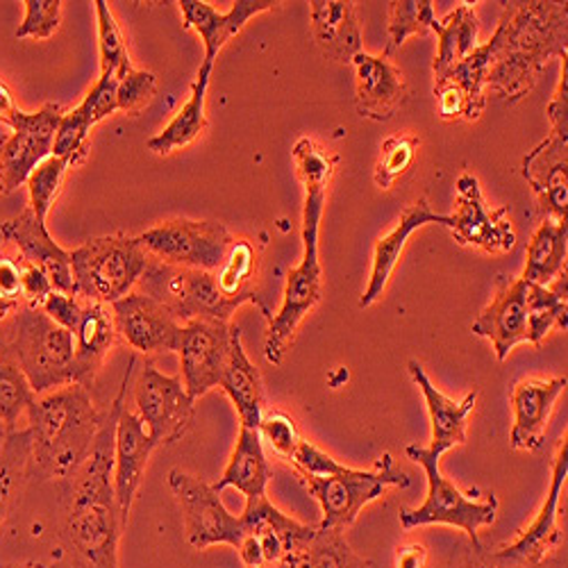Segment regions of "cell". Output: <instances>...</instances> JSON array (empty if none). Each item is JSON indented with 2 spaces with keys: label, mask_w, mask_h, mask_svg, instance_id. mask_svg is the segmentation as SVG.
<instances>
[{
  "label": "cell",
  "mask_w": 568,
  "mask_h": 568,
  "mask_svg": "<svg viewBox=\"0 0 568 568\" xmlns=\"http://www.w3.org/2000/svg\"><path fill=\"white\" fill-rule=\"evenodd\" d=\"M550 134L537 149H532L520 164L524 178L532 186L539 199L541 212L548 219L566 223V203H568V78L566 60L561 64V80L557 84L555 97L548 103Z\"/></svg>",
  "instance_id": "obj_10"
},
{
  "label": "cell",
  "mask_w": 568,
  "mask_h": 568,
  "mask_svg": "<svg viewBox=\"0 0 568 568\" xmlns=\"http://www.w3.org/2000/svg\"><path fill=\"white\" fill-rule=\"evenodd\" d=\"M268 480H271V466L264 453V444L257 430L244 428L242 425L232 457L223 470V478L214 483L212 489L221 494L223 489L234 487L236 491H242L246 496V500H255L266 496Z\"/></svg>",
  "instance_id": "obj_31"
},
{
  "label": "cell",
  "mask_w": 568,
  "mask_h": 568,
  "mask_svg": "<svg viewBox=\"0 0 568 568\" xmlns=\"http://www.w3.org/2000/svg\"><path fill=\"white\" fill-rule=\"evenodd\" d=\"M566 392V375L552 381H520L511 389L514 425L509 442L516 450L537 453L544 446L546 428L557 398Z\"/></svg>",
  "instance_id": "obj_23"
},
{
  "label": "cell",
  "mask_w": 568,
  "mask_h": 568,
  "mask_svg": "<svg viewBox=\"0 0 568 568\" xmlns=\"http://www.w3.org/2000/svg\"><path fill=\"white\" fill-rule=\"evenodd\" d=\"M28 414L30 476L71 483L101 430L103 414L82 385H69L37 396Z\"/></svg>",
  "instance_id": "obj_3"
},
{
  "label": "cell",
  "mask_w": 568,
  "mask_h": 568,
  "mask_svg": "<svg viewBox=\"0 0 568 568\" xmlns=\"http://www.w3.org/2000/svg\"><path fill=\"white\" fill-rule=\"evenodd\" d=\"M255 264H257L255 246L248 240H234L230 251H227V255H225V262L214 273V277H216L219 290H221V294L225 298L240 301L242 305L244 303H255L264 312V316L268 321L273 314L260 301V296L251 290L253 275H255Z\"/></svg>",
  "instance_id": "obj_37"
},
{
  "label": "cell",
  "mask_w": 568,
  "mask_h": 568,
  "mask_svg": "<svg viewBox=\"0 0 568 568\" xmlns=\"http://www.w3.org/2000/svg\"><path fill=\"white\" fill-rule=\"evenodd\" d=\"M130 368L112 407L103 414L101 430L91 446L78 476L71 480V500L64 518V539L78 568H121L119 539L125 526L119 514L112 473H114V433L123 409V396Z\"/></svg>",
  "instance_id": "obj_1"
},
{
  "label": "cell",
  "mask_w": 568,
  "mask_h": 568,
  "mask_svg": "<svg viewBox=\"0 0 568 568\" xmlns=\"http://www.w3.org/2000/svg\"><path fill=\"white\" fill-rule=\"evenodd\" d=\"M17 110H19V108L14 105L12 91L6 87V82H0V123L10 125V119H12V114H14Z\"/></svg>",
  "instance_id": "obj_56"
},
{
  "label": "cell",
  "mask_w": 568,
  "mask_h": 568,
  "mask_svg": "<svg viewBox=\"0 0 568 568\" xmlns=\"http://www.w3.org/2000/svg\"><path fill=\"white\" fill-rule=\"evenodd\" d=\"M257 435L262 439V444L266 442V446L284 462H292L294 453L301 444V433L296 428V423L292 416L282 414V412H271L264 414L260 425H257Z\"/></svg>",
  "instance_id": "obj_47"
},
{
  "label": "cell",
  "mask_w": 568,
  "mask_h": 568,
  "mask_svg": "<svg viewBox=\"0 0 568 568\" xmlns=\"http://www.w3.org/2000/svg\"><path fill=\"white\" fill-rule=\"evenodd\" d=\"M407 457L423 466L425 478H428V496L416 509H400V526L405 530L420 526H455L466 532L473 541V548L483 550L480 528L491 526L498 514L496 494H487L483 500L473 498L470 494H462L455 483L442 476L439 455L423 446H407Z\"/></svg>",
  "instance_id": "obj_7"
},
{
  "label": "cell",
  "mask_w": 568,
  "mask_h": 568,
  "mask_svg": "<svg viewBox=\"0 0 568 568\" xmlns=\"http://www.w3.org/2000/svg\"><path fill=\"white\" fill-rule=\"evenodd\" d=\"M483 89L485 87L478 80L462 78L453 71L435 80V99H437L439 119L448 123L478 121L487 105Z\"/></svg>",
  "instance_id": "obj_38"
},
{
  "label": "cell",
  "mask_w": 568,
  "mask_h": 568,
  "mask_svg": "<svg viewBox=\"0 0 568 568\" xmlns=\"http://www.w3.org/2000/svg\"><path fill=\"white\" fill-rule=\"evenodd\" d=\"M357 75V112L371 121H389L405 103L407 84L385 55L357 53L353 58Z\"/></svg>",
  "instance_id": "obj_25"
},
{
  "label": "cell",
  "mask_w": 568,
  "mask_h": 568,
  "mask_svg": "<svg viewBox=\"0 0 568 568\" xmlns=\"http://www.w3.org/2000/svg\"><path fill=\"white\" fill-rule=\"evenodd\" d=\"M290 464L294 466L298 476L301 473H307V476H318V478L335 476V473L346 468L344 464H339L337 459H333L327 453H323L321 448H316L314 444H310L305 439H301V444L294 453V459Z\"/></svg>",
  "instance_id": "obj_50"
},
{
  "label": "cell",
  "mask_w": 568,
  "mask_h": 568,
  "mask_svg": "<svg viewBox=\"0 0 568 568\" xmlns=\"http://www.w3.org/2000/svg\"><path fill=\"white\" fill-rule=\"evenodd\" d=\"M0 296L21 301V257H0Z\"/></svg>",
  "instance_id": "obj_54"
},
{
  "label": "cell",
  "mask_w": 568,
  "mask_h": 568,
  "mask_svg": "<svg viewBox=\"0 0 568 568\" xmlns=\"http://www.w3.org/2000/svg\"><path fill=\"white\" fill-rule=\"evenodd\" d=\"M34 396L75 385V342L39 307L21 305L0 327Z\"/></svg>",
  "instance_id": "obj_4"
},
{
  "label": "cell",
  "mask_w": 568,
  "mask_h": 568,
  "mask_svg": "<svg viewBox=\"0 0 568 568\" xmlns=\"http://www.w3.org/2000/svg\"><path fill=\"white\" fill-rule=\"evenodd\" d=\"M430 30L439 37V53L435 58V80L453 71L464 58L478 49L480 23L470 3H462L444 21H433Z\"/></svg>",
  "instance_id": "obj_33"
},
{
  "label": "cell",
  "mask_w": 568,
  "mask_h": 568,
  "mask_svg": "<svg viewBox=\"0 0 568 568\" xmlns=\"http://www.w3.org/2000/svg\"><path fill=\"white\" fill-rule=\"evenodd\" d=\"M169 487L182 509L189 546L196 550H207L219 544L240 548L244 520L227 511L212 485L173 468L169 473Z\"/></svg>",
  "instance_id": "obj_13"
},
{
  "label": "cell",
  "mask_w": 568,
  "mask_h": 568,
  "mask_svg": "<svg viewBox=\"0 0 568 568\" xmlns=\"http://www.w3.org/2000/svg\"><path fill=\"white\" fill-rule=\"evenodd\" d=\"M26 17L17 30V39H49L60 28V0H26Z\"/></svg>",
  "instance_id": "obj_49"
},
{
  "label": "cell",
  "mask_w": 568,
  "mask_h": 568,
  "mask_svg": "<svg viewBox=\"0 0 568 568\" xmlns=\"http://www.w3.org/2000/svg\"><path fill=\"white\" fill-rule=\"evenodd\" d=\"M119 337L136 353H178L182 323L158 301L139 292L112 303Z\"/></svg>",
  "instance_id": "obj_18"
},
{
  "label": "cell",
  "mask_w": 568,
  "mask_h": 568,
  "mask_svg": "<svg viewBox=\"0 0 568 568\" xmlns=\"http://www.w3.org/2000/svg\"><path fill=\"white\" fill-rule=\"evenodd\" d=\"M394 568H428V548L423 544L398 546Z\"/></svg>",
  "instance_id": "obj_55"
},
{
  "label": "cell",
  "mask_w": 568,
  "mask_h": 568,
  "mask_svg": "<svg viewBox=\"0 0 568 568\" xmlns=\"http://www.w3.org/2000/svg\"><path fill=\"white\" fill-rule=\"evenodd\" d=\"M507 214V205L489 210L483 199L478 178L464 173L457 180L455 214L448 216L446 227L459 246H473L491 255L509 253L516 244V234Z\"/></svg>",
  "instance_id": "obj_16"
},
{
  "label": "cell",
  "mask_w": 568,
  "mask_h": 568,
  "mask_svg": "<svg viewBox=\"0 0 568 568\" xmlns=\"http://www.w3.org/2000/svg\"><path fill=\"white\" fill-rule=\"evenodd\" d=\"M494 37L480 45L485 87L500 91L509 103L524 101L535 89L550 58H568V8L550 0L503 3Z\"/></svg>",
  "instance_id": "obj_2"
},
{
  "label": "cell",
  "mask_w": 568,
  "mask_h": 568,
  "mask_svg": "<svg viewBox=\"0 0 568 568\" xmlns=\"http://www.w3.org/2000/svg\"><path fill=\"white\" fill-rule=\"evenodd\" d=\"M312 32L318 49L337 62H353L362 53V30L355 6L344 0H312Z\"/></svg>",
  "instance_id": "obj_30"
},
{
  "label": "cell",
  "mask_w": 568,
  "mask_h": 568,
  "mask_svg": "<svg viewBox=\"0 0 568 568\" xmlns=\"http://www.w3.org/2000/svg\"><path fill=\"white\" fill-rule=\"evenodd\" d=\"M134 403L155 446H171L192 428L196 400L186 394L180 375H164L146 364L134 385Z\"/></svg>",
  "instance_id": "obj_14"
},
{
  "label": "cell",
  "mask_w": 568,
  "mask_h": 568,
  "mask_svg": "<svg viewBox=\"0 0 568 568\" xmlns=\"http://www.w3.org/2000/svg\"><path fill=\"white\" fill-rule=\"evenodd\" d=\"M69 169H71V164L67 160L53 155L45 162H41L28 178L26 184H28V194H30V210L34 212V216L39 221L45 223V219H49V212L62 192V184H64Z\"/></svg>",
  "instance_id": "obj_42"
},
{
  "label": "cell",
  "mask_w": 568,
  "mask_h": 568,
  "mask_svg": "<svg viewBox=\"0 0 568 568\" xmlns=\"http://www.w3.org/2000/svg\"><path fill=\"white\" fill-rule=\"evenodd\" d=\"M212 64H201L196 82L192 87V97L182 105V110L173 116V121L155 136L146 141V149L155 155H171L178 149H184L205 132L207 116H205V101H207V87L212 78Z\"/></svg>",
  "instance_id": "obj_32"
},
{
  "label": "cell",
  "mask_w": 568,
  "mask_h": 568,
  "mask_svg": "<svg viewBox=\"0 0 568 568\" xmlns=\"http://www.w3.org/2000/svg\"><path fill=\"white\" fill-rule=\"evenodd\" d=\"M232 325L221 321H186L180 335V381L194 400L221 385L230 359Z\"/></svg>",
  "instance_id": "obj_15"
},
{
  "label": "cell",
  "mask_w": 568,
  "mask_h": 568,
  "mask_svg": "<svg viewBox=\"0 0 568 568\" xmlns=\"http://www.w3.org/2000/svg\"><path fill=\"white\" fill-rule=\"evenodd\" d=\"M30 478V433L28 428L8 435L0 450V530L12 511V505Z\"/></svg>",
  "instance_id": "obj_39"
},
{
  "label": "cell",
  "mask_w": 568,
  "mask_h": 568,
  "mask_svg": "<svg viewBox=\"0 0 568 568\" xmlns=\"http://www.w3.org/2000/svg\"><path fill=\"white\" fill-rule=\"evenodd\" d=\"M428 223H439V225H448V216L444 214H435L430 210V203L428 199H418L416 203H412L403 214H400V221L398 225L387 234L383 236L381 242L375 244V251H373V268H371V277H368V287L359 301V307L366 310L371 307L373 303H377L383 298L387 284H389V277L407 246V240L409 236Z\"/></svg>",
  "instance_id": "obj_26"
},
{
  "label": "cell",
  "mask_w": 568,
  "mask_h": 568,
  "mask_svg": "<svg viewBox=\"0 0 568 568\" xmlns=\"http://www.w3.org/2000/svg\"><path fill=\"white\" fill-rule=\"evenodd\" d=\"M149 257L164 264L216 273L234 236L219 221L173 219L136 236Z\"/></svg>",
  "instance_id": "obj_11"
},
{
  "label": "cell",
  "mask_w": 568,
  "mask_h": 568,
  "mask_svg": "<svg viewBox=\"0 0 568 568\" xmlns=\"http://www.w3.org/2000/svg\"><path fill=\"white\" fill-rule=\"evenodd\" d=\"M62 116L64 108L60 103H45L32 114L21 110L12 114V134L0 141V196L17 192L41 162L53 158Z\"/></svg>",
  "instance_id": "obj_12"
},
{
  "label": "cell",
  "mask_w": 568,
  "mask_h": 568,
  "mask_svg": "<svg viewBox=\"0 0 568 568\" xmlns=\"http://www.w3.org/2000/svg\"><path fill=\"white\" fill-rule=\"evenodd\" d=\"M136 292L164 305L180 323L186 321H221L230 323L232 314L242 307L221 294L214 273L164 264L149 257L144 275L136 282Z\"/></svg>",
  "instance_id": "obj_8"
},
{
  "label": "cell",
  "mask_w": 568,
  "mask_h": 568,
  "mask_svg": "<svg viewBox=\"0 0 568 568\" xmlns=\"http://www.w3.org/2000/svg\"><path fill=\"white\" fill-rule=\"evenodd\" d=\"M53 284L39 266L28 264L21 260V301L28 307H43V303L49 301L53 294Z\"/></svg>",
  "instance_id": "obj_52"
},
{
  "label": "cell",
  "mask_w": 568,
  "mask_h": 568,
  "mask_svg": "<svg viewBox=\"0 0 568 568\" xmlns=\"http://www.w3.org/2000/svg\"><path fill=\"white\" fill-rule=\"evenodd\" d=\"M470 333L494 344L498 362L528 342V312H526V280L498 275L491 303L470 325Z\"/></svg>",
  "instance_id": "obj_20"
},
{
  "label": "cell",
  "mask_w": 568,
  "mask_h": 568,
  "mask_svg": "<svg viewBox=\"0 0 568 568\" xmlns=\"http://www.w3.org/2000/svg\"><path fill=\"white\" fill-rule=\"evenodd\" d=\"M8 568H53V566L41 564V561H23V564H12Z\"/></svg>",
  "instance_id": "obj_58"
},
{
  "label": "cell",
  "mask_w": 568,
  "mask_h": 568,
  "mask_svg": "<svg viewBox=\"0 0 568 568\" xmlns=\"http://www.w3.org/2000/svg\"><path fill=\"white\" fill-rule=\"evenodd\" d=\"M155 448L158 446L151 439L144 420L139 418V414H132L123 407L116 420V433H114L112 485H114L119 514L125 528H128L132 503L139 494L141 480H144V470Z\"/></svg>",
  "instance_id": "obj_21"
},
{
  "label": "cell",
  "mask_w": 568,
  "mask_h": 568,
  "mask_svg": "<svg viewBox=\"0 0 568 568\" xmlns=\"http://www.w3.org/2000/svg\"><path fill=\"white\" fill-rule=\"evenodd\" d=\"M21 307V303H17V301H8V298H3L0 296V323H6L8 318H12L14 314H17V310Z\"/></svg>",
  "instance_id": "obj_57"
},
{
  "label": "cell",
  "mask_w": 568,
  "mask_h": 568,
  "mask_svg": "<svg viewBox=\"0 0 568 568\" xmlns=\"http://www.w3.org/2000/svg\"><path fill=\"white\" fill-rule=\"evenodd\" d=\"M97 17H99V49H101V75L123 78L132 71L128 45L123 41L121 28L105 0H97Z\"/></svg>",
  "instance_id": "obj_44"
},
{
  "label": "cell",
  "mask_w": 568,
  "mask_h": 568,
  "mask_svg": "<svg viewBox=\"0 0 568 568\" xmlns=\"http://www.w3.org/2000/svg\"><path fill=\"white\" fill-rule=\"evenodd\" d=\"M409 375L414 385L423 392L425 396V405H428V414H430V425H433V444L430 450L435 455H444L446 450L455 448V446H464L466 444V418L473 412L478 403V392L468 394L462 403L444 396L433 383L428 373L423 371V366L416 359H409L407 364Z\"/></svg>",
  "instance_id": "obj_28"
},
{
  "label": "cell",
  "mask_w": 568,
  "mask_h": 568,
  "mask_svg": "<svg viewBox=\"0 0 568 568\" xmlns=\"http://www.w3.org/2000/svg\"><path fill=\"white\" fill-rule=\"evenodd\" d=\"M225 396L236 407V414L242 418L244 428L257 430V425L264 416V387H262V375L251 362V357L244 351L242 344V329L232 325V337H230V359L227 368L221 377L219 385Z\"/></svg>",
  "instance_id": "obj_29"
},
{
  "label": "cell",
  "mask_w": 568,
  "mask_h": 568,
  "mask_svg": "<svg viewBox=\"0 0 568 568\" xmlns=\"http://www.w3.org/2000/svg\"><path fill=\"white\" fill-rule=\"evenodd\" d=\"M71 335L75 342V385L89 389L119 337L112 307L84 301L80 321Z\"/></svg>",
  "instance_id": "obj_27"
},
{
  "label": "cell",
  "mask_w": 568,
  "mask_h": 568,
  "mask_svg": "<svg viewBox=\"0 0 568 568\" xmlns=\"http://www.w3.org/2000/svg\"><path fill=\"white\" fill-rule=\"evenodd\" d=\"M325 205V189L305 186V210H303V262L290 271L284 284L282 307L268 318V333L264 344L266 359L277 366L282 364L296 342L298 325L321 301V262H318V225Z\"/></svg>",
  "instance_id": "obj_5"
},
{
  "label": "cell",
  "mask_w": 568,
  "mask_h": 568,
  "mask_svg": "<svg viewBox=\"0 0 568 568\" xmlns=\"http://www.w3.org/2000/svg\"><path fill=\"white\" fill-rule=\"evenodd\" d=\"M568 227L559 221H544L526 251V271L524 280L532 284H541L548 287L552 280H557L561 273H566V253H568Z\"/></svg>",
  "instance_id": "obj_34"
},
{
  "label": "cell",
  "mask_w": 568,
  "mask_h": 568,
  "mask_svg": "<svg viewBox=\"0 0 568 568\" xmlns=\"http://www.w3.org/2000/svg\"><path fill=\"white\" fill-rule=\"evenodd\" d=\"M93 125L97 123H93L89 105L84 101L73 112H64L55 134L53 155L67 160L71 166L82 164L89 155V132Z\"/></svg>",
  "instance_id": "obj_43"
},
{
  "label": "cell",
  "mask_w": 568,
  "mask_h": 568,
  "mask_svg": "<svg viewBox=\"0 0 568 568\" xmlns=\"http://www.w3.org/2000/svg\"><path fill=\"white\" fill-rule=\"evenodd\" d=\"M82 305H84V301L80 296L53 292L49 296V301L43 303L41 310L49 314L58 325H62L64 329H69V333H73L78 321H80V314H82Z\"/></svg>",
  "instance_id": "obj_53"
},
{
  "label": "cell",
  "mask_w": 568,
  "mask_h": 568,
  "mask_svg": "<svg viewBox=\"0 0 568 568\" xmlns=\"http://www.w3.org/2000/svg\"><path fill=\"white\" fill-rule=\"evenodd\" d=\"M146 264L149 253L141 248L136 236L110 234L91 240L71 251L75 296L112 305L136 290Z\"/></svg>",
  "instance_id": "obj_6"
},
{
  "label": "cell",
  "mask_w": 568,
  "mask_h": 568,
  "mask_svg": "<svg viewBox=\"0 0 568 568\" xmlns=\"http://www.w3.org/2000/svg\"><path fill=\"white\" fill-rule=\"evenodd\" d=\"M178 6L184 19L182 28L196 30L201 34L205 43V64L214 67V60L223 51V45L234 34H240L253 17L268 12L280 3H275V0H236L225 14L216 12L210 3H203V0H180Z\"/></svg>",
  "instance_id": "obj_24"
},
{
  "label": "cell",
  "mask_w": 568,
  "mask_h": 568,
  "mask_svg": "<svg viewBox=\"0 0 568 568\" xmlns=\"http://www.w3.org/2000/svg\"><path fill=\"white\" fill-rule=\"evenodd\" d=\"M6 244L14 246L23 262L39 266L49 275L55 292L75 296L71 253L55 244L49 230H45V223L39 221L30 207L23 210L19 216L0 223V246Z\"/></svg>",
  "instance_id": "obj_19"
},
{
  "label": "cell",
  "mask_w": 568,
  "mask_h": 568,
  "mask_svg": "<svg viewBox=\"0 0 568 568\" xmlns=\"http://www.w3.org/2000/svg\"><path fill=\"white\" fill-rule=\"evenodd\" d=\"M277 568H373L366 559L355 555L342 532L321 530L298 544Z\"/></svg>",
  "instance_id": "obj_35"
},
{
  "label": "cell",
  "mask_w": 568,
  "mask_h": 568,
  "mask_svg": "<svg viewBox=\"0 0 568 568\" xmlns=\"http://www.w3.org/2000/svg\"><path fill=\"white\" fill-rule=\"evenodd\" d=\"M566 450H568V444L564 439L552 459L550 491H548L537 518L532 520L528 530L518 535L516 541L496 550V559L516 561V564H541L561 544V532L557 528V509H559V498H561L566 476H568Z\"/></svg>",
  "instance_id": "obj_22"
},
{
  "label": "cell",
  "mask_w": 568,
  "mask_h": 568,
  "mask_svg": "<svg viewBox=\"0 0 568 568\" xmlns=\"http://www.w3.org/2000/svg\"><path fill=\"white\" fill-rule=\"evenodd\" d=\"M34 398L37 396L28 383L26 373L21 371L3 335H0V420L6 423V428L10 433L19 430L17 420Z\"/></svg>",
  "instance_id": "obj_40"
},
{
  "label": "cell",
  "mask_w": 568,
  "mask_h": 568,
  "mask_svg": "<svg viewBox=\"0 0 568 568\" xmlns=\"http://www.w3.org/2000/svg\"><path fill=\"white\" fill-rule=\"evenodd\" d=\"M158 89V80L151 71H139L132 69L123 78H119L116 87V105L125 114H141L146 110V105L153 101Z\"/></svg>",
  "instance_id": "obj_48"
},
{
  "label": "cell",
  "mask_w": 568,
  "mask_h": 568,
  "mask_svg": "<svg viewBox=\"0 0 568 568\" xmlns=\"http://www.w3.org/2000/svg\"><path fill=\"white\" fill-rule=\"evenodd\" d=\"M433 21V0H396V3H389V43L385 58L389 60L409 37L428 32Z\"/></svg>",
  "instance_id": "obj_41"
},
{
  "label": "cell",
  "mask_w": 568,
  "mask_h": 568,
  "mask_svg": "<svg viewBox=\"0 0 568 568\" xmlns=\"http://www.w3.org/2000/svg\"><path fill=\"white\" fill-rule=\"evenodd\" d=\"M301 478L321 505L323 518L318 528L335 532H344L346 528H351L359 511L368 503L385 496L389 487H409L405 473L394 470L392 455H385L377 462L375 470H355L346 466L344 470L335 473V476L318 478L301 473Z\"/></svg>",
  "instance_id": "obj_9"
},
{
  "label": "cell",
  "mask_w": 568,
  "mask_h": 568,
  "mask_svg": "<svg viewBox=\"0 0 568 568\" xmlns=\"http://www.w3.org/2000/svg\"><path fill=\"white\" fill-rule=\"evenodd\" d=\"M420 139L416 134H396L383 144L381 160L375 164V184L381 189H392L414 164Z\"/></svg>",
  "instance_id": "obj_45"
},
{
  "label": "cell",
  "mask_w": 568,
  "mask_h": 568,
  "mask_svg": "<svg viewBox=\"0 0 568 568\" xmlns=\"http://www.w3.org/2000/svg\"><path fill=\"white\" fill-rule=\"evenodd\" d=\"M292 153H294V160L298 164V173H301L303 184L327 189L339 160L335 155H329L323 146H318L316 141H312L307 136L296 141V146H294Z\"/></svg>",
  "instance_id": "obj_46"
},
{
  "label": "cell",
  "mask_w": 568,
  "mask_h": 568,
  "mask_svg": "<svg viewBox=\"0 0 568 568\" xmlns=\"http://www.w3.org/2000/svg\"><path fill=\"white\" fill-rule=\"evenodd\" d=\"M116 87H119V78L116 75H101L97 80V84H93L91 91L84 97V103L89 105L93 123H101L103 119H108L114 112H119Z\"/></svg>",
  "instance_id": "obj_51"
},
{
  "label": "cell",
  "mask_w": 568,
  "mask_h": 568,
  "mask_svg": "<svg viewBox=\"0 0 568 568\" xmlns=\"http://www.w3.org/2000/svg\"><path fill=\"white\" fill-rule=\"evenodd\" d=\"M242 520L244 539L236 550L248 568H277L298 544L316 532V528L303 526L292 516L282 514L266 496L246 500Z\"/></svg>",
  "instance_id": "obj_17"
},
{
  "label": "cell",
  "mask_w": 568,
  "mask_h": 568,
  "mask_svg": "<svg viewBox=\"0 0 568 568\" xmlns=\"http://www.w3.org/2000/svg\"><path fill=\"white\" fill-rule=\"evenodd\" d=\"M8 435H10V430L6 428V423L0 420V450H3V446H6V439H8Z\"/></svg>",
  "instance_id": "obj_59"
},
{
  "label": "cell",
  "mask_w": 568,
  "mask_h": 568,
  "mask_svg": "<svg viewBox=\"0 0 568 568\" xmlns=\"http://www.w3.org/2000/svg\"><path fill=\"white\" fill-rule=\"evenodd\" d=\"M526 312H528V344L541 348L550 329L557 325L566 329V273L552 280L548 287L526 282Z\"/></svg>",
  "instance_id": "obj_36"
}]
</instances>
